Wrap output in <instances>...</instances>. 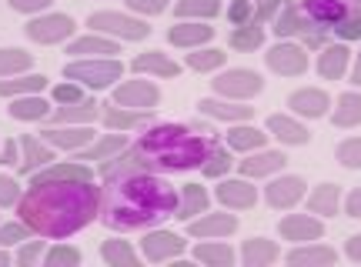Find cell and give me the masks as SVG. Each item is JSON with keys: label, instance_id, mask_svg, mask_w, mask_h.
Returning <instances> with one entry per match:
<instances>
[{"label": "cell", "instance_id": "20", "mask_svg": "<svg viewBox=\"0 0 361 267\" xmlns=\"http://www.w3.org/2000/svg\"><path fill=\"white\" fill-rule=\"evenodd\" d=\"M94 170L80 161H61V164H47L30 174V184H47V180H90Z\"/></svg>", "mask_w": 361, "mask_h": 267}, {"label": "cell", "instance_id": "5", "mask_svg": "<svg viewBox=\"0 0 361 267\" xmlns=\"http://www.w3.org/2000/svg\"><path fill=\"white\" fill-rule=\"evenodd\" d=\"M124 67L117 57H80V61H71L64 67V77L74 80V84H84L90 90H104L111 87L114 80H121Z\"/></svg>", "mask_w": 361, "mask_h": 267}, {"label": "cell", "instance_id": "22", "mask_svg": "<svg viewBox=\"0 0 361 267\" xmlns=\"http://www.w3.org/2000/svg\"><path fill=\"white\" fill-rule=\"evenodd\" d=\"M211 37H214V27L201 24V20H178V27H171L168 30L171 44H174V47H188V51L207 44Z\"/></svg>", "mask_w": 361, "mask_h": 267}, {"label": "cell", "instance_id": "28", "mask_svg": "<svg viewBox=\"0 0 361 267\" xmlns=\"http://www.w3.org/2000/svg\"><path fill=\"white\" fill-rule=\"evenodd\" d=\"M268 134L271 137H278L281 144H288V147H301V144H308V130L301 128L298 120L284 117V114H271L268 117Z\"/></svg>", "mask_w": 361, "mask_h": 267}, {"label": "cell", "instance_id": "37", "mask_svg": "<svg viewBox=\"0 0 361 267\" xmlns=\"http://www.w3.org/2000/svg\"><path fill=\"white\" fill-rule=\"evenodd\" d=\"M194 257H197L201 264H207V267L234 264V251L228 247V244H221L218 237H207V244H197V247H194Z\"/></svg>", "mask_w": 361, "mask_h": 267}, {"label": "cell", "instance_id": "26", "mask_svg": "<svg viewBox=\"0 0 361 267\" xmlns=\"http://www.w3.org/2000/svg\"><path fill=\"white\" fill-rule=\"evenodd\" d=\"M20 147H24V161H20V174H34V170H40V167L54 164L57 157H54V147L47 144V140H37V137H20Z\"/></svg>", "mask_w": 361, "mask_h": 267}, {"label": "cell", "instance_id": "24", "mask_svg": "<svg viewBox=\"0 0 361 267\" xmlns=\"http://www.w3.org/2000/svg\"><path fill=\"white\" fill-rule=\"evenodd\" d=\"M328 104H331V97H328L324 90H314V87H301L288 97V107L301 117H324L328 114Z\"/></svg>", "mask_w": 361, "mask_h": 267}, {"label": "cell", "instance_id": "29", "mask_svg": "<svg viewBox=\"0 0 361 267\" xmlns=\"http://www.w3.org/2000/svg\"><path fill=\"white\" fill-rule=\"evenodd\" d=\"M288 264H295V267H328V264H335V251L324 247V244L308 241L305 247H298V251L288 254Z\"/></svg>", "mask_w": 361, "mask_h": 267}, {"label": "cell", "instance_id": "61", "mask_svg": "<svg viewBox=\"0 0 361 267\" xmlns=\"http://www.w3.org/2000/svg\"><path fill=\"white\" fill-rule=\"evenodd\" d=\"M7 264H11V254H7V251L0 247V267H7Z\"/></svg>", "mask_w": 361, "mask_h": 267}, {"label": "cell", "instance_id": "59", "mask_svg": "<svg viewBox=\"0 0 361 267\" xmlns=\"http://www.w3.org/2000/svg\"><path fill=\"white\" fill-rule=\"evenodd\" d=\"M345 254H348L355 264H361V234H355V237L345 244Z\"/></svg>", "mask_w": 361, "mask_h": 267}, {"label": "cell", "instance_id": "57", "mask_svg": "<svg viewBox=\"0 0 361 267\" xmlns=\"http://www.w3.org/2000/svg\"><path fill=\"white\" fill-rule=\"evenodd\" d=\"M17 151H20L17 140H7V144L0 147V164H20V161H17Z\"/></svg>", "mask_w": 361, "mask_h": 267}, {"label": "cell", "instance_id": "35", "mask_svg": "<svg viewBox=\"0 0 361 267\" xmlns=\"http://www.w3.org/2000/svg\"><path fill=\"white\" fill-rule=\"evenodd\" d=\"M207 211V191L201 184H184V191H180V204H178V214L180 221H194L197 214H204Z\"/></svg>", "mask_w": 361, "mask_h": 267}, {"label": "cell", "instance_id": "47", "mask_svg": "<svg viewBox=\"0 0 361 267\" xmlns=\"http://www.w3.org/2000/svg\"><path fill=\"white\" fill-rule=\"evenodd\" d=\"M284 0H255V13H251V20L247 24L255 27H268L274 17H278V11H281Z\"/></svg>", "mask_w": 361, "mask_h": 267}, {"label": "cell", "instance_id": "50", "mask_svg": "<svg viewBox=\"0 0 361 267\" xmlns=\"http://www.w3.org/2000/svg\"><path fill=\"white\" fill-rule=\"evenodd\" d=\"M251 13H255V0H231V7H228V20L234 27H245L251 20Z\"/></svg>", "mask_w": 361, "mask_h": 267}, {"label": "cell", "instance_id": "48", "mask_svg": "<svg viewBox=\"0 0 361 267\" xmlns=\"http://www.w3.org/2000/svg\"><path fill=\"white\" fill-rule=\"evenodd\" d=\"M80 264V251L78 247H67V244H57L47 251V267H74Z\"/></svg>", "mask_w": 361, "mask_h": 267}, {"label": "cell", "instance_id": "56", "mask_svg": "<svg viewBox=\"0 0 361 267\" xmlns=\"http://www.w3.org/2000/svg\"><path fill=\"white\" fill-rule=\"evenodd\" d=\"M13 11H20V13H37V11H47V4L51 0H7Z\"/></svg>", "mask_w": 361, "mask_h": 267}, {"label": "cell", "instance_id": "34", "mask_svg": "<svg viewBox=\"0 0 361 267\" xmlns=\"http://www.w3.org/2000/svg\"><path fill=\"white\" fill-rule=\"evenodd\" d=\"M47 87V77L40 74H17L0 80V97H24V94H40Z\"/></svg>", "mask_w": 361, "mask_h": 267}, {"label": "cell", "instance_id": "23", "mask_svg": "<svg viewBox=\"0 0 361 267\" xmlns=\"http://www.w3.org/2000/svg\"><path fill=\"white\" fill-rule=\"evenodd\" d=\"M234 230H238V217L234 214H207L204 211V217H197V221L188 224L191 237H228Z\"/></svg>", "mask_w": 361, "mask_h": 267}, {"label": "cell", "instance_id": "53", "mask_svg": "<svg viewBox=\"0 0 361 267\" xmlns=\"http://www.w3.org/2000/svg\"><path fill=\"white\" fill-rule=\"evenodd\" d=\"M20 201V184L13 178H0V207H13Z\"/></svg>", "mask_w": 361, "mask_h": 267}, {"label": "cell", "instance_id": "33", "mask_svg": "<svg viewBox=\"0 0 361 267\" xmlns=\"http://www.w3.org/2000/svg\"><path fill=\"white\" fill-rule=\"evenodd\" d=\"M67 54L71 57H114L117 54V44L114 40L101 37V34H90V37H78L71 47H67Z\"/></svg>", "mask_w": 361, "mask_h": 267}, {"label": "cell", "instance_id": "30", "mask_svg": "<svg viewBox=\"0 0 361 267\" xmlns=\"http://www.w3.org/2000/svg\"><path fill=\"white\" fill-rule=\"evenodd\" d=\"M130 70H134V74H154V77H178L180 74V67L157 51H147V54H141V57H134Z\"/></svg>", "mask_w": 361, "mask_h": 267}, {"label": "cell", "instance_id": "9", "mask_svg": "<svg viewBox=\"0 0 361 267\" xmlns=\"http://www.w3.org/2000/svg\"><path fill=\"white\" fill-rule=\"evenodd\" d=\"M264 64H268V70H274V74H281V77H298L308 70V51L301 44L281 40V44H274L264 54Z\"/></svg>", "mask_w": 361, "mask_h": 267}, {"label": "cell", "instance_id": "25", "mask_svg": "<svg viewBox=\"0 0 361 267\" xmlns=\"http://www.w3.org/2000/svg\"><path fill=\"white\" fill-rule=\"evenodd\" d=\"M218 201L224 207H234V211H247L258 204V187L247 180H224L218 187Z\"/></svg>", "mask_w": 361, "mask_h": 267}, {"label": "cell", "instance_id": "27", "mask_svg": "<svg viewBox=\"0 0 361 267\" xmlns=\"http://www.w3.org/2000/svg\"><path fill=\"white\" fill-rule=\"evenodd\" d=\"M238 167H241L245 178H268V174H274V170L284 167V154L281 151H264V147H261V151L247 154Z\"/></svg>", "mask_w": 361, "mask_h": 267}, {"label": "cell", "instance_id": "52", "mask_svg": "<svg viewBox=\"0 0 361 267\" xmlns=\"http://www.w3.org/2000/svg\"><path fill=\"white\" fill-rule=\"evenodd\" d=\"M331 34L338 40H361V17H348V20H341L338 27H331Z\"/></svg>", "mask_w": 361, "mask_h": 267}, {"label": "cell", "instance_id": "46", "mask_svg": "<svg viewBox=\"0 0 361 267\" xmlns=\"http://www.w3.org/2000/svg\"><path fill=\"white\" fill-rule=\"evenodd\" d=\"M338 164H345L351 167V170H361V137H348V140H341L338 144Z\"/></svg>", "mask_w": 361, "mask_h": 267}, {"label": "cell", "instance_id": "21", "mask_svg": "<svg viewBox=\"0 0 361 267\" xmlns=\"http://www.w3.org/2000/svg\"><path fill=\"white\" fill-rule=\"evenodd\" d=\"M130 144L124 134H107V137L101 140H90L87 147H80V151H74V161H111V157H117V154H124Z\"/></svg>", "mask_w": 361, "mask_h": 267}, {"label": "cell", "instance_id": "43", "mask_svg": "<svg viewBox=\"0 0 361 267\" xmlns=\"http://www.w3.org/2000/svg\"><path fill=\"white\" fill-rule=\"evenodd\" d=\"M30 64H34V57H30L27 51H17V47H4V51H0V80H4V77L24 74Z\"/></svg>", "mask_w": 361, "mask_h": 267}, {"label": "cell", "instance_id": "4", "mask_svg": "<svg viewBox=\"0 0 361 267\" xmlns=\"http://www.w3.org/2000/svg\"><path fill=\"white\" fill-rule=\"evenodd\" d=\"M274 34H278L281 40L301 37V40H305V47H324L331 30H324L322 24H314L308 13H305V7H301V4L284 0L281 11H278V17H274Z\"/></svg>", "mask_w": 361, "mask_h": 267}, {"label": "cell", "instance_id": "3", "mask_svg": "<svg viewBox=\"0 0 361 267\" xmlns=\"http://www.w3.org/2000/svg\"><path fill=\"white\" fill-rule=\"evenodd\" d=\"M211 134L214 130L204 124H151L124 154L154 174H180L207 161L214 147Z\"/></svg>", "mask_w": 361, "mask_h": 267}, {"label": "cell", "instance_id": "7", "mask_svg": "<svg viewBox=\"0 0 361 267\" xmlns=\"http://www.w3.org/2000/svg\"><path fill=\"white\" fill-rule=\"evenodd\" d=\"M214 90L224 101H247V97L264 90V80H261V74L247 70V67H234V70H224V74L214 77Z\"/></svg>", "mask_w": 361, "mask_h": 267}, {"label": "cell", "instance_id": "51", "mask_svg": "<svg viewBox=\"0 0 361 267\" xmlns=\"http://www.w3.org/2000/svg\"><path fill=\"white\" fill-rule=\"evenodd\" d=\"M51 97L57 104H78V101H84V90H80V84L67 80V84H57V87L51 90Z\"/></svg>", "mask_w": 361, "mask_h": 267}, {"label": "cell", "instance_id": "16", "mask_svg": "<svg viewBox=\"0 0 361 267\" xmlns=\"http://www.w3.org/2000/svg\"><path fill=\"white\" fill-rule=\"evenodd\" d=\"M141 251L147 261H171V257L184 254V241H180L178 234H171V230H151L147 237L141 241Z\"/></svg>", "mask_w": 361, "mask_h": 267}, {"label": "cell", "instance_id": "44", "mask_svg": "<svg viewBox=\"0 0 361 267\" xmlns=\"http://www.w3.org/2000/svg\"><path fill=\"white\" fill-rule=\"evenodd\" d=\"M224 61H228V54L214 51V47H207V51H204V47H194V51L188 54V67H191V70H201V74L224 67Z\"/></svg>", "mask_w": 361, "mask_h": 267}, {"label": "cell", "instance_id": "12", "mask_svg": "<svg viewBox=\"0 0 361 267\" xmlns=\"http://www.w3.org/2000/svg\"><path fill=\"white\" fill-rule=\"evenodd\" d=\"M278 234H281L284 241H295V244H308V241H318L324 234V224L318 217L311 214H288L278 224Z\"/></svg>", "mask_w": 361, "mask_h": 267}, {"label": "cell", "instance_id": "49", "mask_svg": "<svg viewBox=\"0 0 361 267\" xmlns=\"http://www.w3.org/2000/svg\"><path fill=\"white\" fill-rule=\"evenodd\" d=\"M34 230L27 228L24 221H17V224H0V247H7V244H20L27 241Z\"/></svg>", "mask_w": 361, "mask_h": 267}, {"label": "cell", "instance_id": "11", "mask_svg": "<svg viewBox=\"0 0 361 267\" xmlns=\"http://www.w3.org/2000/svg\"><path fill=\"white\" fill-rule=\"evenodd\" d=\"M74 34V20L67 13H47V17H34L27 24V37L37 44H61Z\"/></svg>", "mask_w": 361, "mask_h": 267}, {"label": "cell", "instance_id": "60", "mask_svg": "<svg viewBox=\"0 0 361 267\" xmlns=\"http://www.w3.org/2000/svg\"><path fill=\"white\" fill-rule=\"evenodd\" d=\"M351 84L361 87V54H358V61H355V70H351Z\"/></svg>", "mask_w": 361, "mask_h": 267}, {"label": "cell", "instance_id": "40", "mask_svg": "<svg viewBox=\"0 0 361 267\" xmlns=\"http://www.w3.org/2000/svg\"><path fill=\"white\" fill-rule=\"evenodd\" d=\"M308 214H322V217L338 214V184H322V187H314V194L308 197Z\"/></svg>", "mask_w": 361, "mask_h": 267}, {"label": "cell", "instance_id": "2", "mask_svg": "<svg viewBox=\"0 0 361 267\" xmlns=\"http://www.w3.org/2000/svg\"><path fill=\"white\" fill-rule=\"evenodd\" d=\"M101 217V187L90 180H47L30 184L20 197V221L40 237H71Z\"/></svg>", "mask_w": 361, "mask_h": 267}, {"label": "cell", "instance_id": "1", "mask_svg": "<svg viewBox=\"0 0 361 267\" xmlns=\"http://www.w3.org/2000/svg\"><path fill=\"white\" fill-rule=\"evenodd\" d=\"M101 174V221L111 230H151L178 214V191L164 174L128 161V154L104 161Z\"/></svg>", "mask_w": 361, "mask_h": 267}, {"label": "cell", "instance_id": "8", "mask_svg": "<svg viewBox=\"0 0 361 267\" xmlns=\"http://www.w3.org/2000/svg\"><path fill=\"white\" fill-rule=\"evenodd\" d=\"M301 7L324 30L338 27L341 20H348V17H361V0H301Z\"/></svg>", "mask_w": 361, "mask_h": 267}, {"label": "cell", "instance_id": "6", "mask_svg": "<svg viewBox=\"0 0 361 267\" xmlns=\"http://www.w3.org/2000/svg\"><path fill=\"white\" fill-rule=\"evenodd\" d=\"M87 27H94L97 34H111V37H124V40H144L151 34V27L137 20V17H128V13H117V11H101V13H90Z\"/></svg>", "mask_w": 361, "mask_h": 267}, {"label": "cell", "instance_id": "42", "mask_svg": "<svg viewBox=\"0 0 361 267\" xmlns=\"http://www.w3.org/2000/svg\"><path fill=\"white\" fill-rule=\"evenodd\" d=\"M264 44V27H255V24H245V27H234L231 30V47L234 51H261Z\"/></svg>", "mask_w": 361, "mask_h": 267}, {"label": "cell", "instance_id": "45", "mask_svg": "<svg viewBox=\"0 0 361 267\" xmlns=\"http://www.w3.org/2000/svg\"><path fill=\"white\" fill-rule=\"evenodd\" d=\"M231 154H228V147H218V144H214V147H211V154H207V161L204 164H201V170H204L207 178H224V174H228V170H231Z\"/></svg>", "mask_w": 361, "mask_h": 267}, {"label": "cell", "instance_id": "58", "mask_svg": "<svg viewBox=\"0 0 361 267\" xmlns=\"http://www.w3.org/2000/svg\"><path fill=\"white\" fill-rule=\"evenodd\" d=\"M345 211H348V217H361V187H355V191L348 194V201H345Z\"/></svg>", "mask_w": 361, "mask_h": 267}, {"label": "cell", "instance_id": "41", "mask_svg": "<svg viewBox=\"0 0 361 267\" xmlns=\"http://www.w3.org/2000/svg\"><path fill=\"white\" fill-rule=\"evenodd\" d=\"M101 257L111 267H137V254H134V247L128 241H104Z\"/></svg>", "mask_w": 361, "mask_h": 267}, {"label": "cell", "instance_id": "55", "mask_svg": "<svg viewBox=\"0 0 361 267\" xmlns=\"http://www.w3.org/2000/svg\"><path fill=\"white\" fill-rule=\"evenodd\" d=\"M128 7L130 11H137V13H164L168 11V0H128Z\"/></svg>", "mask_w": 361, "mask_h": 267}, {"label": "cell", "instance_id": "32", "mask_svg": "<svg viewBox=\"0 0 361 267\" xmlns=\"http://www.w3.org/2000/svg\"><path fill=\"white\" fill-rule=\"evenodd\" d=\"M241 261H245V267L274 264V261H278V244L264 241V237H251V241H245V247H241Z\"/></svg>", "mask_w": 361, "mask_h": 267}, {"label": "cell", "instance_id": "38", "mask_svg": "<svg viewBox=\"0 0 361 267\" xmlns=\"http://www.w3.org/2000/svg\"><path fill=\"white\" fill-rule=\"evenodd\" d=\"M174 13L178 20H211L221 13V4L218 0H178Z\"/></svg>", "mask_w": 361, "mask_h": 267}, {"label": "cell", "instance_id": "36", "mask_svg": "<svg viewBox=\"0 0 361 267\" xmlns=\"http://www.w3.org/2000/svg\"><path fill=\"white\" fill-rule=\"evenodd\" d=\"M47 101L44 97H37V94H24V97H13L11 111L7 114L13 117V120H47Z\"/></svg>", "mask_w": 361, "mask_h": 267}, {"label": "cell", "instance_id": "31", "mask_svg": "<svg viewBox=\"0 0 361 267\" xmlns=\"http://www.w3.org/2000/svg\"><path fill=\"white\" fill-rule=\"evenodd\" d=\"M224 144L231 151H241V154H251V151H261L268 144V134H261L255 128H245V124H234L228 134H224Z\"/></svg>", "mask_w": 361, "mask_h": 267}, {"label": "cell", "instance_id": "18", "mask_svg": "<svg viewBox=\"0 0 361 267\" xmlns=\"http://www.w3.org/2000/svg\"><path fill=\"white\" fill-rule=\"evenodd\" d=\"M351 64V51L345 47V40H338V44H324L322 47V57H318V74L324 80H341L345 70Z\"/></svg>", "mask_w": 361, "mask_h": 267}, {"label": "cell", "instance_id": "19", "mask_svg": "<svg viewBox=\"0 0 361 267\" xmlns=\"http://www.w3.org/2000/svg\"><path fill=\"white\" fill-rule=\"evenodd\" d=\"M197 107H201V114L228 120V124H241V120H251V117H255V107H245L241 101H224V97H204Z\"/></svg>", "mask_w": 361, "mask_h": 267}, {"label": "cell", "instance_id": "54", "mask_svg": "<svg viewBox=\"0 0 361 267\" xmlns=\"http://www.w3.org/2000/svg\"><path fill=\"white\" fill-rule=\"evenodd\" d=\"M40 254H44V241H30V237H27V244L17 251V261H20V267H30Z\"/></svg>", "mask_w": 361, "mask_h": 267}, {"label": "cell", "instance_id": "39", "mask_svg": "<svg viewBox=\"0 0 361 267\" xmlns=\"http://www.w3.org/2000/svg\"><path fill=\"white\" fill-rule=\"evenodd\" d=\"M331 120H335V128H358L361 124V94H355V90H351V94H341Z\"/></svg>", "mask_w": 361, "mask_h": 267}, {"label": "cell", "instance_id": "14", "mask_svg": "<svg viewBox=\"0 0 361 267\" xmlns=\"http://www.w3.org/2000/svg\"><path fill=\"white\" fill-rule=\"evenodd\" d=\"M104 124L111 130H147L154 124V114L151 111H130V107H117L114 101L104 104Z\"/></svg>", "mask_w": 361, "mask_h": 267}, {"label": "cell", "instance_id": "17", "mask_svg": "<svg viewBox=\"0 0 361 267\" xmlns=\"http://www.w3.org/2000/svg\"><path fill=\"white\" fill-rule=\"evenodd\" d=\"M97 114H101V104L94 101V97H84V101H78V104H61V107L51 114V128L90 124V120H97Z\"/></svg>", "mask_w": 361, "mask_h": 267}, {"label": "cell", "instance_id": "13", "mask_svg": "<svg viewBox=\"0 0 361 267\" xmlns=\"http://www.w3.org/2000/svg\"><path fill=\"white\" fill-rule=\"evenodd\" d=\"M305 197V180L301 178H278L271 180L268 187H264V201H268V207H274V211H288V207H295L298 201Z\"/></svg>", "mask_w": 361, "mask_h": 267}, {"label": "cell", "instance_id": "10", "mask_svg": "<svg viewBox=\"0 0 361 267\" xmlns=\"http://www.w3.org/2000/svg\"><path fill=\"white\" fill-rule=\"evenodd\" d=\"M161 101V90L151 80H128L114 87V104L117 107H130V111H154Z\"/></svg>", "mask_w": 361, "mask_h": 267}, {"label": "cell", "instance_id": "15", "mask_svg": "<svg viewBox=\"0 0 361 267\" xmlns=\"http://www.w3.org/2000/svg\"><path fill=\"white\" fill-rule=\"evenodd\" d=\"M44 140L51 144L54 151H80L94 140V130H87L84 124H64V128H47L44 130Z\"/></svg>", "mask_w": 361, "mask_h": 267}]
</instances>
